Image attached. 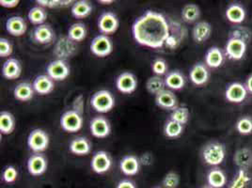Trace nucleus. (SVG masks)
Segmentation results:
<instances>
[{
    "mask_svg": "<svg viewBox=\"0 0 252 188\" xmlns=\"http://www.w3.org/2000/svg\"><path fill=\"white\" fill-rule=\"evenodd\" d=\"M132 34L139 45L153 49L163 47L171 35L166 17L154 11H147L137 18L133 24Z\"/></svg>",
    "mask_w": 252,
    "mask_h": 188,
    "instance_id": "1",
    "label": "nucleus"
},
{
    "mask_svg": "<svg viewBox=\"0 0 252 188\" xmlns=\"http://www.w3.org/2000/svg\"><path fill=\"white\" fill-rule=\"evenodd\" d=\"M201 157L207 165L217 167L223 163L226 157V149L220 142H210L203 148Z\"/></svg>",
    "mask_w": 252,
    "mask_h": 188,
    "instance_id": "2",
    "label": "nucleus"
},
{
    "mask_svg": "<svg viewBox=\"0 0 252 188\" xmlns=\"http://www.w3.org/2000/svg\"><path fill=\"white\" fill-rule=\"evenodd\" d=\"M91 105L99 113H107L115 106V98L109 91L101 90L96 92L92 99Z\"/></svg>",
    "mask_w": 252,
    "mask_h": 188,
    "instance_id": "3",
    "label": "nucleus"
},
{
    "mask_svg": "<svg viewBox=\"0 0 252 188\" xmlns=\"http://www.w3.org/2000/svg\"><path fill=\"white\" fill-rule=\"evenodd\" d=\"M28 146L35 154H41L49 146V136L42 129H34L28 137Z\"/></svg>",
    "mask_w": 252,
    "mask_h": 188,
    "instance_id": "4",
    "label": "nucleus"
},
{
    "mask_svg": "<svg viewBox=\"0 0 252 188\" xmlns=\"http://www.w3.org/2000/svg\"><path fill=\"white\" fill-rule=\"evenodd\" d=\"M61 126L65 132L76 133L83 126L82 115L74 110H68L61 118Z\"/></svg>",
    "mask_w": 252,
    "mask_h": 188,
    "instance_id": "5",
    "label": "nucleus"
},
{
    "mask_svg": "<svg viewBox=\"0 0 252 188\" xmlns=\"http://www.w3.org/2000/svg\"><path fill=\"white\" fill-rule=\"evenodd\" d=\"M91 52L98 58H105L113 51V42L106 35L96 36L91 43Z\"/></svg>",
    "mask_w": 252,
    "mask_h": 188,
    "instance_id": "6",
    "label": "nucleus"
},
{
    "mask_svg": "<svg viewBox=\"0 0 252 188\" xmlns=\"http://www.w3.org/2000/svg\"><path fill=\"white\" fill-rule=\"evenodd\" d=\"M248 49V43L240 39L229 38L225 46V55L231 61L242 60Z\"/></svg>",
    "mask_w": 252,
    "mask_h": 188,
    "instance_id": "7",
    "label": "nucleus"
},
{
    "mask_svg": "<svg viewBox=\"0 0 252 188\" xmlns=\"http://www.w3.org/2000/svg\"><path fill=\"white\" fill-rule=\"evenodd\" d=\"M46 72L54 81H63L70 75L71 70L65 61L56 60L48 64Z\"/></svg>",
    "mask_w": 252,
    "mask_h": 188,
    "instance_id": "8",
    "label": "nucleus"
},
{
    "mask_svg": "<svg viewBox=\"0 0 252 188\" xmlns=\"http://www.w3.org/2000/svg\"><path fill=\"white\" fill-rule=\"evenodd\" d=\"M120 26V22L115 13L111 11L104 12L98 20V29L103 35H109L115 33Z\"/></svg>",
    "mask_w": 252,
    "mask_h": 188,
    "instance_id": "9",
    "label": "nucleus"
},
{
    "mask_svg": "<svg viewBox=\"0 0 252 188\" xmlns=\"http://www.w3.org/2000/svg\"><path fill=\"white\" fill-rule=\"evenodd\" d=\"M116 87L122 94H133L137 88V79L134 73L125 72L116 79Z\"/></svg>",
    "mask_w": 252,
    "mask_h": 188,
    "instance_id": "10",
    "label": "nucleus"
},
{
    "mask_svg": "<svg viewBox=\"0 0 252 188\" xmlns=\"http://www.w3.org/2000/svg\"><path fill=\"white\" fill-rule=\"evenodd\" d=\"M112 166V161L109 155L105 151L95 153L91 161L92 169L97 174H104L107 172Z\"/></svg>",
    "mask_w": 252,
    "mask_h": 188,
    "instance_id": "11",
    "label": "nucleus"
},
{
    "mask_svg": "<svg viewBox=\"0 0 252 188\" xmlns=\"http://www.w3.org/2000/svg\"><path fill=\"white\" fill-rule=\"evenodd\" d=\"M248 90L245 85L239 82L231 83L227 87L225 91L226 100L233 104H240L246 100L248 96Z\"/></svg>",
    "mask_w": 252,
    "mask_h": 188,
    "instance_id": "12",
    "label": "nucleus"
},
{
    "mask_svg": "<svg viewBox=\"0 0 252 188\" xmlns=\"http://www.w3.org/2000/svg\"><path fill=\"white\" fill-rule=\"evenodd\" d=\"M90 129L92 135L96 138H105L110 135L111 126L107 119L103 116H97L91 121Z\"/></svg>",
    "mask_w": 252,
    "mask_h": 188,
    "instance_id": "13",
    "label": "nucleus"
},
{
    "mask_svg": "<svg viewBox=\"0 0 252 188\" xmlns=\"http://www.w3.org/2000/svg\"><path fill=\"white\" fill-rule=\"evenodd\" d=\"M48 167L46 157L42 154H35L28 160V170L32 176H41L45 173Z\"/></svg>",
    "mask_w": 252,
    "mask_h": 188,
    "instance_id": "14",
    "label": "nucleus"
},
{
    "mask_svg": "<svg viewBox=\"0 0 252 188\" xmlns=\"http://www.w3.org/2000/svg\"><path fill=\"white\" fill-rule=\"evenodd\" d=\"M75 50H76L75 43L67 36V37L60 38V40L56 43L54 53L59 58V60L64 61V59L72 57L75 53Z\"/></svg>",
    "mask_w": 252,
    "mask_h": 188,
    "instance_id": "15",
    "label": "nucleus"
},
{
    "mask_svg": "<svg viewBox=\"0 0 252 188\" xmlns=\"http://www.w3.org/2000/svg\"><path fill=\"white\" fill-rule=\"evenodd\" d=\"M189 77L191 82L196 86H203L208 82L210 73L207 66L203 63H196L190 70Z\"/></svg>",
    "mask_w": 252,
    "mask_h": 188,
    "instance_id": "16",
    "label": "nucleus"
},
{
    "mask_svg": "<svg viewBox=\"0 0 252 188\" xmlns=\"http://www.w3.org/2000/svg\"><path fill=\"white\" fill-rule=\"evenodd\" d=\"M156 104L165 110H174L178 107V100L171 91L165 90L156 96Z\"/></svg>",
    "mask_w": 252,
    "mask_h": 188,
    "instance_id": "17",
    "label": "nucleus"
},
{
    "mask_svg": "<svg viewBox=\"0 0 252 188\" xmlns=\"http://www.w3.org/2000/svg\"><path fill=\"white\" fill-rule=\"evenodd\" d=\"M234 164L239 169L248 171L252 167V150L244 147L237 150L233 156Z\"/></svg>",
    "mask_w": 252,
    "mask_h": 188,
    "instance_id": "18",
    "label": "nucleus"
},
{
    "mask_svg": "<svg viewBox=\"0 0 252 188\" xmlns=\"http://www.w3.org/2000/svg\"><path fill=\"white\" fill-rule=\"evenodd\" d=\"M6 30L14 37H21L28 31V25L21 16H11L6 22Z\"/></svg>",
    "mask_w": 252,
    "mask_h": 188,
    "instance_id": "19",
    "label": "nucleus"
},
{
    "mask_svg": "<svg viewBox=\"0 0 252 188\" xmlns=\"http://www.w3.org/2000/svg\"><path fill=\"white\" fill-rule=\"evenodd\" d=\"M33 89L35 93L40 95H47L54 91V80L47 74H41L37 76L33 81Z\"/></svg>",
    "mask_w": 252,
    "mask_h": 188,
    "instance_id": "20",
    "label": "nucleus"
},
{
    "mask_svg": "<svg viewBox=\"0 0 252 188\" xmlns=\"http://www.w3.org/2000/svg\"><path fill=\"white\" fill-rule=\"evenodd\" d=\"M120 169L126 176L137 175L140 169V160L135 156H126L120 162Z\"/></svg>",
    "mask_w": 252,
    "mask_h": 188,
    "instance_id": "21",
    "label": "nucleus"
},
{
    "mask_svg": "<svg viewBox=\"0 0 252 188\" xmlns=\"http://www.w3.org/2000/svg\"><path fill=\"white\" fill-rule=\"evenodd\" d=\"M22 66L16 59L7 60L2 66V74L8 80H14L20 77Z\"/></svg>",
    "mask_w": 252,
    "mask_h": 188,
    "instance_id": "22",
    "label": "nucleus"
},
{
    "mask_svg": "<svg viewBox=\"0 0 252 188\" xmlns=\"http://www.w3.org/2000/svg\"><path fill=\"white\" fill-rule=\"evenodd\" d=\"M55 38V32L49 25L38 26L33 31V39L40 44H47L52 42Z\"/></svg>",
    "mask_w": 252,
    "mask_h": 188,
    "instance_id": "23",
    "label": "nucleus"
},
{
    "mask_svg": "<svg viewBox=\"0 0 252 188\" xmlns=\"http://www.w3.org/2000/svg\"><path fill=\"white\" fill-rule=\"evenodd\" d=\"M211 33L212 26L208 22H198L192 31L193 40L197 43L206 42L210 38Z\"/></svg>",
    "mask_w": 252,
    "mask_h": 188,
    "instance_id": "24",
    "label": "nucleus"
},
{
    "mask_svg": "<svg viewBox=\"0 0 252 188\" xmlns=\"http://www.w3.org/2000/svg\"><path fill=\"white\" fill-rule=\"evenodd\" d=\"M69 149H70V152L75 156L83 157L91 153L92 145H91V142L88 140V138L83 136H78L71 141Z\"/></svg>",
    "mask_w": 252,
    "mask_h": 188,
    "instance_id": "25",
    "label": "nucleus"
},
{
    "mask_svg": "<svg viewBox=\"0 0 252 188\" xmlns=\"http://www.w3.org/2000/svg\"><path fill=\"white\" fill-rule=\"evenodd\" d=\"M225 14L228 21L235 25H239L245 21L246 15H247L244 7L237 3H232L231 5H229Z\"/></svg>",
    "mask_w": 252,
    "mask_h": 188,
    "instance_id": "26",
    "label": "nucleus"
},
{
    "mask_svg": "<svg viewBox=\"0 0 252 188\" xmlns=\"http://www.w3.org/2000/svg\"><path fill=\"white\" fill-rule=\"evenodd\" d=\"M33 85L29 82H21L18 84L13 90V96L17 101L29 102L34 96Z\"/></svg>",
    "mask_w": 252,
    "mask_h": 188,
    "instance_id": "27",
    "label": "nucleus"
},
{
    "mask_svg": "<svg viewBox=\"0 0 252 188\" xmlns=\"http://www.w3.org/2000/svg\"><path fill=\"white\" fill-rule=\"evenodd\" d=\"M224 63V54L220 48L214 46L211 47L205 55V63L206 66L212 69H218Z\"/></svg>",
    "mask_w": 252,
    "mask_h": 188,
    "instance_id": "28",
    "label": "nucleus"
},
{
    "mask_svg": "<svg viewBox=\"0 0 252 188\" xmlns=\"http://www.w3.org/2000/svg\"><path fill=\"white\" fill-rule=\"evenodd\" d=\"M93 11V5L87 0L75 1L72 6V15L76 19H83L88 17Z\"/></svg>",
    "mask_w": 252,
    "mask_h": 188,
    "instance_id": "29",
    "label": "nucleus"
},
{
    "mask_svg": "<svg viewBox=\"0 0 252 188\" xmlns=\"http://www.w3.org/2000/svg\"><path fill=\"white\" fill-rule=\"evenodd\" d=\"M166 87L173 91H180L186 85V78L184 74L179 71H173L168 73L165 77Z\"/></svg>",
    "mask_w": 252,
    "mask_h": 188,
    "instance_id": "30",
    "label": "nucleus"
},
{
    "mask_svg": "<svg viewBox=\"0 0 252 188\" xmlns=\"http://www.w3.org/2000/svg\"><path fill=\"white\" fill-rule=\"evenodd\" d=\"M207 183L213 188H222L227 184V177L220 168H213L207 174Z\"/></svg>",
    "mask_w": 252,
    "mask_h": 188,
    "instance_id": "31",
    "label": "nucleus"
},
{
    "mask_svg": "<svg viewBox=\"0 0 252 188\" xmlns=\"http://www.w3.org/2000/svg\"><path fill=\"white\" fill-rule=\"evenodd\" d=\"M15 129V118L8 111L0 113V132L3 135H10Z\"/></svg>",
    "mask_w": 252,
    "mask_h": 188,
    "instance_id": "32",
    "label": "nucleus"
},
{
    "mask_svg": "<svg viewBox=\"0 0 252 188\" xmlns=\"http://www.w3.org/2000/svg\"><path fill=\"white\" fill-rule=\"evenodd\" d=\"M87 28L82 23H75L68 30V37L74 42H82L87 37Z\"/></svg>",
    "mask_w": 252,
    "mask_h": 188,
    "instance_id": "33",
    "label": "nucleus"
},
{
    "mask_svg": "<svg viewBox=\"0 0 252 188\" xmlns=\"http://www.w3.org/2000/svg\"><path fill=\"white\" fill-rule=\"evenodd\" d=\"M200 16V10L196 4H187L182 11V18L187 23H194L197 21Z\"/></svg>",
    "mask_w": 252,
    "mask_h": 188,
    "instance_id": "34",
    "label": "nucleus"
},
{
    "mask_svg": "<svg viewBox=\"0 0 252 188\" xmlns=\"http://www.w3.org/2000/svg\"><path fill=\"white\" fill-rule=\"evenodd\" d=\"M165 79H163L161 76L158 75H154L151 76L146 82V89H147L148 93L154 95H158V94L162 93L163 91H165Z\"/></svg>",
    "mask_w": 252,
    "mask_h": 188,
    "instance_id": "35",
    "label": "nucleus"
},
{
    "mask_svg": "<svg viewBox=\"0 0 252 188\" xmlns=\"http://www.w3.org/2000/svg\"><path fill=\"white\" fill-rule=\"evenodd\" d=\"M28 18L33 25L41 26L47 19V12L41 6H35L29 11Z\"/></svg>",
    "mask_w": 252,
    "mask_h": 188,
    "instance_id": "36",
    "label": "nucleus"
},
{
    "mask_svg": "<svg viewBox=\"0 0 252 188\" xmlns=\"http://www.w3.org/2000/svg\"><path fill=\"white\" fill-rule=\"evenodd\" d=\"M184 125L172 120H168L164 126V134L168 138H176L183 134Z\"/></svg>",
    "mask_w": 252,
    "mask_h": 188,
    "instance_id": "37",
    "label": "nucleus"
},
{
    "mask_svg": "<svg viewBox=\"0 0 252 188\" xmlns=\"http://www.w3.org/2000/svg\"><path fill=\"white\" fill-rule=\"evenodd\" d=\"M190 118V112L187 106H178L174 110L171 111L170 119L176 123L181 124L182 125L188 124Z\"/></svg>",
    "mask_w": 252,
    "mask_h": 188,
    "instance_id": "38",
    "label": "nucleus"
},
{
    "mask_svg": "<svg viewBox=\"0 0 252 188\" xmlns=\"http://www.w3.org/2000/svg\"><path fill=\"white\" fill-rule=\"evenodd\" d=\"M229 38H236V39H240L244 42H250L252 40V31L251 30H249L246 27H234L229 34Z\"/></svg>",
    "mask_w": 252,
    "mask_h": 188,
    "instance_id": "39",
    "label": "nucleus"
},
{
    "mask_svg": "<svg viewBox=\"0 0 252 188\" xmlns=\"http://www.w3.org/2000/svg\"><path fill=\"white\" fill-rule=\"evenodd\" d=\"M250 182H251V177L248 171L239 169L236 176L232 180L229 188H246Z\"/></svg>",
    "mask_w": 252,
    "mask_h": 188,
    "instance_id": "40",
    "label": "nucleus"
},
{
    "mask_svg": "<svg viewBox=\"0 0 252 188\" xmlns=\"http://www.w3.org/2000/svg\"><path fill=\"white\" fill-rule=\"evenodd\" d=\"M236 130L239 134L248 136L252 134V118L251 117H242L239 119L235 125Z\"/></svg>",
    "mask_w": 252,
    "mask_h": 188,
    "instance_id": "41",
    "label": "nucleus"
},
{
    "mask_svg": "<svg viewBox=\"0 0 252 188\" xmlns=\"http://www.w3.org/2000/svg\"><path fill=\"white\" fill-rule=\"evenodd\" d=\"M152 70L156 75L162 76L168 72V64L163 59H157L152 64Z\"/></svg>",
    "mask_w": 252,
    "mask_h": 188,
    "instance_id": "42",
    "label": "nucleus"
},
{
    "mask_svg": "<svg viewBox=\"0 0 252 188\" xmlns=\"http://www.w3.org/2000/svg\"><path fill=\"white\" fill-rule=\"evenodd\" d=\"M180 183V177L178 174L170 171L163 179L162 185L165 188H176L179 186Z\"/></svg>",
    "mask_w": 252,
    "mask_h": 188,
    "instance_id": "43",
    "label": "nucleus"
},
{
    "mask_svg": "<svg viewBox=\"0 0 252 188\" xmlns=\"http://www.w3.org/2000/svg\"><path fill=\"white\" fill-rule=\"evenodd\" d=\"M17 177H18V171L13 166H9L3 170L2 178H3V181L7 184L14 183Z\"/></svg>",
    "mask_w": 252,
    "mask_h": 188,
    "instance_id": "44",
    "label": "nucleus"
},
{
    "mask_svg": "<svg viewBox=\"0 0 252 188\" xmlns=\"http://www.w3.org/2000/svg\"><path fill=\"white\" fill-rule=\"evenodd\" d=\"M12 51H13V47L11 42L5 38H1L0 39V57L8 58L12 54Z\"/></svg>",
    "mask_w": 252,
    "mask_h": 188,
    "instance_id": "45",
    "label": "nucleus"
},
{
    "mask_svg": "<svg viewBox=\"0 0 252 188\" xmlns=\"http://www.w3.org/2000/svg\"><path fill=\"white\" fill-rule=\"evenodd\" d=\"M73 110L76 111L77 113L83 115V111H84V97L82 94L78 95L75 99H74V104H73Z\"/></svg>",
    "mask_w": 252,
    "mask_h": 188,
    "instance_id": "46",
    "label": "nucleus"
},
{
    "mask_svg": "<svg viewBox=\"0 0 252 188\" xmlns=\"http://www.w3.org/2000/svg\"><path fill=\"white\" fill-rule=\"evenodd\" d=\"M36 2L42 8H56L62 5V1L59 0H37Z\"/></svg>",
    "mask_w": 252,
    "mask_h": 188,
    "instance_id": "47",
    "label": "nucleus"
},
{
    "mask_svg": "<svg viewBox=\"0 0 252 188\" xmlns=\"http://www.w3.org/2000/svg\"><path fill=\"white\" fill-rule=\"evenodd\" d=\"M19 4V0H1L0 1V5L4 8H15L16 6H18Z\"/></svg>",
    "mask_w": 252,
    "mask_h": 188,
    "instance_id": "48",
    "label": "nucleus"
},
{
    "mask_svg": "<svg viewBox=\"0 0 252 188\" xmlns=\"http://www.w3.org/2000/svg\"><path fill=\"white\" fill-rule=\"evenodd\" d=\"M116 188H137L136 185L130 180H123L121 181Z\"/></svg>",
    "mask_w": 252,
    "mask_h": 188,
    "instance_id": "49",
    "label": "nucleus"
},
{
    "mask_svg": "<svg viewBox=\"0 0 252 188\" xmlns=\"http://www.w3.org/2000/svg\"><path fill=\"white\" fill-rule=\"evenodd\" d=\"M246 88H247V90H248V92L249 93H251L252 94V73L248 77V79H247V82H246Z\"/></svg>",
    "mask_w": 252,
    "mask_h": 188,
    "instance_id": "50",
    "label": "nucleus"
},
{
    "mask_svg": "<svg viewBox=\"0 0 252 188\" xmlns=\"http://www.w3.org/2000/svg\"><path fill=\"white\" fill-rule=\"evenodd\" d=\"M99 2L102 3V4H104V5H110V4H112L114 1H113V0H99Z\"/></svg>",
    "mask_w": 252,
    "mask_h": 188,
    "instance_id": "51",
    "label": "nucleus"
},
{
    "mask_svg": "<svg viewBox=\"0 0 252 188\" xmlns=\"http://www.w3.org/2000/svg\"><path fill=\"white\" fill-rule=\"evenodd\" d=\"M211 188V187H209V186H208V187H204V188Z\"/></svg>",
    "mask_w": 252,
    "mask_h": 188,
    "instance_id": "52",
    "label": "nucleus"
},
{
    "mask_svg": "<svg viewBox=\"0 0 252 188\" xmlns=\"http://www.w3.org/2000/svg\"></svg>",
    "mask_w": 252,
    "mask_h": 188,
    "instance_id": "53",
    "label": "nucleus"
}]
</instances>
